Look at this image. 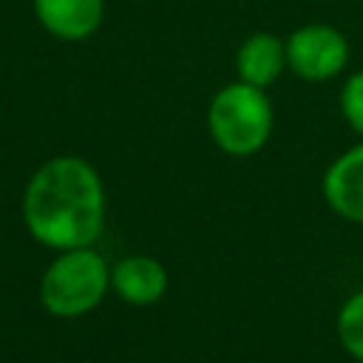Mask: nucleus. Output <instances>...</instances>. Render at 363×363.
<instances>
[{
  "mask_svg": "<svg viewBox=\"0 0 363 363\" xmlns=\"http://www.w3.org/2000/svg\"><path fill=\"white\" fill-rule=\"evenodd\" d=\"M349 62L346 37L326 23H306L286 37V68L306 82L337 77Z\"/></svg>",
  "mask_w": 363,
  "mask_h": 363,
  "instance_id": "obj_4",
  "label": "nucleus"
},
{
  "mask_svg": "<svg viewBox=\"0 0 363 363\" xmlns=\"http://www.w3.org/2000/svg\"><path fill=\"white\" fill-rule=\"evenodd\" d=\"M207 130L213 142L230 156H250L261 150L272 133V105L264 88L250 82L224 85L207 108Z\"/></svg>",
  "mask_w": 363,
  "mask_h": 363,
  "instance_id": "obj_2",
  "label": "nucleus"
},
{
  "mask_svg": "<svg viewBox=\"0 0 363 363\" xmlns=\"http://www.w3.org/2000/svg\"><path fill=\"white\" fill-rule=\"evenodd\" d=\"M111 286L116 295L133 306L156 303L167 289L164 267L150 255H130L111 269Z\"/></svg>",
  "mask_w": 363,
  "mask_h": 363,
  "instance_id": "obj_8",
  "label": "nucleus"
},
{
  "mask_svg": "<svg viewBox=\"0 0 363 363\" xmlns=\"http://www.w3.org/2000/svg\"><path fill=\"white\" fill-rule=\"evenodd\" d=\"M337 337L343 349L363 363V292L352 295L337 315Z\"/></svg>",
  "mask_w": 363,
  "mask_h": 363,
  "instance_id": "obj_9",
  "label": "nucleus"
},
{
  "mask_svg": "<svg viewBox=\"0 0 363 363\" xmlns=\"http://www.w3.org/2000/svg\"><path fill=\"white\" fill-rule=\"evenodd\" d=\"M37 23L57 40L79 43L99 31L105 0H31Z\"/></svg>",
  "mask_w": 363,
  "mask_h": 363,
  "instance_id": "obj_5",
  "label": "nucleus"
},
{
  "mask_svg": "<svg viewBox=\"0 0 363 363\" xmlns=\"http://www.w3.org/2000/svg\"><path fill=\"white\" fill-rule=\"evenodd\" d=\"M286 68V43L278 34L255 31L235 51V71L241 82L269 88Z\"/></svg>",
  "mask_w": 363,
  "mask_h": 363,
  "instance_id": "obj_7",
  "label": "nucleus"
},
{
  "mask_svg": "<svg viewBox=\"0 0 363 363\" xmlns=\"http://www.w3.org/2000/svg\"><path fill=\"white\" fill-rule=\"evenodd\" d=\"M340 113L363 136V71H354L340 88Z\"/></svg>",
  "mask_w": 363,
  "mask_h": 363,
  "instance_id": "obj_10",
  "label": "nucleus"
},
{
  "mask_svg": "<svg viewBox=\"0 0 363 363\" xmlns=\"http://www.w3.org/2000/svg\"><path fill=\"white\" fill-rule=\"evenodd\" d=\"M111 284L108 264L91 247L62 250L40 281V301L57 318H79L91 312Z\"/></svg>",
  "mask_w": 363,
  "mask_h": 363,
  "instance_id": "obj_3",
  "label": "nucleus"
},
{
  "mask_svg": "<svg viewBox=\"0 0 363 363\" xmlns=\"http://www.w3.org/2000/svg\"><path fill=\"white\" fill-rule=\"evenodd\" d=\"M323 199L337 216L363 224V142L329 164L323 176Z\"/></svg>",
  "mask_w": 363,
  "mask_h": 363,
  "instance_id": "obj_6",
  "label": "nucleus"
},
{
  "mask_svg": "<svg viewBox=\"0 0 363 363\" xmlns=\"http://www.w3.org/2000/svg\"><path fill=\"white\" fill-rule=\"evenodd\" d=\"M23 218L28 233L45 247H91L105 224L99 173L79 156L48 159L26 184Z\"/></svg>",
  "mask_w": 363,
  "mask_h": 363,
  "instance_id": "obj_1",
  "label": "nucleus"
}]
</instances>
